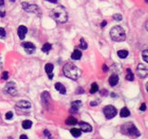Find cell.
<instances>
[{"mask_svg": "<svg viewBox=\"0 0 148 139\" xmlns=\"http://www.w3.org/2000/svg\"><path fill=\"white\" fill-rule=\"evenodd\" d=\"M81 106H82V101H80V100H76V101L72 102V103H71V113L77 112V111H79V108Z\"/></svg>", "mask_w": 148, "mask_h": 139, "instance_id": "5bb4252c", "label": "cell"}, {"mask_svg": "<svg viewBox=\"0 0 148 139\" xmlns=\"http://www.w3.org/2000/svg\"><path fill=\"white\" fill-rule=\"evenodd\" d=\"M137 73L140 78H145L148 76V69L144 64H139L137 67Z\"/></svg>", "mask_w": 148, "mask_h": 139, "instance_id": "9c48e42d", "label": "cell"}, {"mask_svg": "<svg viewBox=\"0 0 148 139\" xmlns=\"http://www.w3.org/2000/svg\"><path fill=\"white\" fill-rule=\"evenodd\" d=\"M0 7H5V2H4V0H0Z\"/></svg>", "mask_w": 148, "mask_h": 139, "instance_id": "d590c367", "label": "cell"}, {"mask_svg": "<svg viewBox=\"0 0 148 139\" xmlns=\"http://www.w3.org/2000/svg\"><path fill=\"white\" fill-rule=\"evenodd\" d=\"M103 70H104L105 71H107V67H106V65H104V66H103Z\"/></svg>", "mask_w": 148, "mask_h": 139, "instance_id": "ab89813d", "label": "cell"}, {"mask_svg": "<svg viewBox=\"0 0 148 139\" xmlns=\"http://www.w3.org/2000/svg\"><path fill=\"white\" fill-rule=\"evenodd\" d=\"M51 48H52V45L49 44V43H45V44L42 46V51L44 52V53H48L49 51L51 50Z\"/></svg>", "mask_w": 148, "mask_h": 139, "instance_id": "44dd1931", "label": "cell"}, {"mask_svg": "<svg viewBox=\"0 0 148 139\" xmlns=\"http://www.w3.org/2000/svg\"><path fill=\"white\" fill-rule=\"evenodd\" d=\"M119 81V75L118 74H112L108 79L109 84H110L111 86L117 85Z\"/></svg>", "mask_w": 148, "mask_h": 139, "instance_id": "9a60e30c", "label": "cell"}, {"mask_svg": "<svg viewBox=\"0 0 148 139\" xmlns=\"http://www.w3.org/2000/svg\"><path fill=\"white\" fill-rule=\"evenodd\" d=\"M101 95H102V96L104 95L105 97H106V96L107 95V91H106V89H105V90H102V91H101Z\"/></svg>", "mask_w": 148, "mask_h": 139, "instance_id": "e575fe53", "label": "cell"}, {"mask_svg": "<svg viewBox=\"0 0 148 139\" xmlns=\"http://www.w3.org/2000/svg\"><path fill=\"white\" fill-rule=\"evenodd\" d=\"M63 73H64L66 77L69 78V79L77 80L82 74V71L76 65L69 62V63L65 64L64 67H63Z\"/></svg>", "mask_w": 148, "mask_h": 139, "instance_id": "7a4b0ae2", "label": "cell"}, {"mask_svg": "<svg viewBox=\"0 0 148 139\" xmlns=\"http://www.w3.org/2000/svg\"><path fill=\"white\" fill-rule=\"evenodd\" d=\"M22 47H24L25 51H26L28 54H32L35 51V46L31 42H24L21 44Z\"/></svg>", "mask_w": 148, "mask_h": 139, "instance_id": "30bf717a", "label": "cell"}, {"mask_svg": "<svg viewBox=\"0 0 148 139\" xmlns=\"http://www.w3.org/2000/svg\"><path fill=\"white\" fill-rule=\"evenodd\" d=\"M113 18H114V20H115L119 21V20H122V16L120 15V14H115V15L113 16Z\"/></svg>", "mask_w": 148, "mask_h": 139, "instance_id": "f546056e", "label": "cell"}, {"mask_svg": "<svg viewBox=\"0 0 148 139\" xmlns=\"http://www.w3.org/2000/svg\"><path fill=\"white\" fill-rule=\"evenodd\" d=\"M0 37H2V38L6 37V31H5V29L2 28V27H0Z\"/></svg>", "mask_w": 148, "mask_h": 139, "instance_id": "f1b7e54d", "label": "cell"}, {"mask_svg": "<svg viewBox=\"0 0 148 139\" xmlns=\"http://www.w3.org/2000/svg\"><path fill=\"white\" fill-rule=\"evenodd\" d=\"M106 20H104V21H102V23H101V27H104V26H106Z\"/></svg>", "mask_w": 148, "mask_h": 139, "instance_id": "f35d334b", "label": "cell"}, {"mask_svg": "<svg viewBox=\"0 0 148 139\" xmlns=\"http://www.w3.org/2000/svg\"><path fill=\"white\" fill-rule=\"evenodd\" d=\"M46 1H48V2H50V3H54V4L58 3V0H46Z\"/></svg>", "mask_w": 148, "mask_h": 139, "instance_id": "74e56055", "label": "cell"}, {"mask_svg": "<svg viewBox=\"0 0 148 139\" xmlns=\"http://www.w3.org/2000/svg\"><path fill=\"white\" fill-rule=\"evenodd\" d=\"M119 114H120V117L127 118V117H129V116L130 115V111H129V108H121V111H120Z\"/></svg>", "mask_w": 148, "mask_h": 139, "instance_id": "d6986e66", "label": "cell"}, {"mask_svg": "<svg viewBox=\"0 0 148 139\" xmlns=\"http://www.w3.org/2000/svg\"><path fill=\"white\" fill-rule=\"evenodd\" d=\"M98 91V85L96 83H94V84H92V86H91V90L90 92L92 93V94H95V93H96Z\"/></svg>", "mask_w": 148, "mask_h": 139, "instance_id": "484cf974", "label": "cell"}, {"mask_svg": "<svg viewBox=\"0 0 148 139\" xmlns=\"http://www.w3.org/2000/svg\"><path fill=\"white\" fill-rule=\"evenodd\" d=\"M42 102H43V105L45 108L49 109V106H51V97H50V95H49V93L46 92V91H44V92L42 93Z\"/></svg>", "mask_w": 148, "mask_h": 139, "instance_id": "ba28073f", "label": "cell"}, {"mask_svg": "<svg viewBox=\"0 0 148 139\" xmlns=\"http://www.w3.org/2000/svg\"><path fill=\"white\" fill-rule=\"evenodd\" d=\"M110 37L115 42H122L126 39V33L124 29L120 26H115L111 29L110 31Z\"/></svg>", "mask_w": 148, "mask_h": 139, "instance_id": "3957f363", "label": "cell"}, {"mask_svg": "<svg viewBox=\"0 0 148 139\" xmlns=\"http://www.w3.org/2000/svg\"><path fill=\"white\" fill-rule=\"evenodd\" d=\"M80 130H82L84 133H89L92 131V126L90 125L87 122H84V121H81L80 122Z\"/></svg>", "mask_w": 148, "mask_h": 139, "instance_id": "4fadbf2b", "label": "cell"}, {"mask_svg": "<svg viewBox=\"0 0 148 139\" xmlns=\"http://www.w3.org/2000/svg\"><path fill=\"white\" fill-rule=\"evenodd\" d=\"M145 87H146V90H147V92H148V83L145 84Z\"/></svg>", "mask_w": 148, "mask_h": 139, "instance_id": "7bdbcfd3", "label": "cell"}, {"mask_svg": "<svg viewBox=\"0 0 148 139\" xmlns=\"http://www.w3.org/2000/svg\"><path fill=\"white\" fill-rule=\"evenodd\" d=\"M77 122H78L77 120H76L74 117L68 118V119H67V121H66V123L68 124V125H75Z\"/></svg>", "mask_w": 148, "mask_h": 139, "instance_id": "603a6c76", "label": "cell"}, {"mask_svg": "<svg viewBox=\"0 0 148 139\" xmlns=\"http://www.w3.org/2000/svg\"><path fill=\"white\" fill-rule=\"evenodd\" d=\"M5 92L9 94L11 96H15L17 95V86L16 84L13 82H9L6 86H5Z\"/></svg>", "mask_w": 148, "mask_h": 139, "instance_id": "52a82bcc", "label": "cell"}, {"mask_svg": "<svg viewBox=\"0 0 148 139\" xmlns=\"http://www.w3.org/2000/svg\"><path fill=\"white\" fill-rule=\"evenodd\" d=\"M133 79H134V75H133V71H130V69H127L126 80H128V81H133Z\"/></svg>", "mask_w": 148, "mask_h": 139, "instance_id": "7402d4cb", "label": "cell"}, {"mask_svg": "<svg viewBox=\"0 0 148 139\" xmlns=\"http://www.w3.org/2000/svg\"><path fill=\"white\" fill-rule=\"evenodd\" d=\"M82 53L81 52L80 50H78V49H76V50H74L72 52V54H71V60H79L81 57H82Z\"/></svg>", "mask_w": 148, "mask_h": 139, "instance_id": "e0dca14e", "label": "cell"}, {"mask_svg": "<svg viewBox=\"0 0 148 139\" xmlns=\"http://www.w3.org/2000/svg\"><path fill=\"white\" fill-rule=\"evenodd\" d=\"M145 2H146V3H148V0H145Z\"/></svg>", "mask_w": 148, "mask_h": 139, "instance_id": "f6af8a7d", "label": "cell"}, {"mask_svg": "<svg viewBox=\"0 0 148 139\" xmlns=\"http://www.w3.org/2000/svg\"><path fill=\"white\" fill-rule=\"evenodd\" d=\"M129 55V52L127 50H119L118 52V56H119L120 58H126Z\"/></svg>", "mask_w": 148, "mask_h": 139, "instance_id": "cb8c5ba5", "label": "cell"}, {"mask_svg": "<svg viewBox=\"0 0 148 139\" xmlns=\"http://www.w3.org/2000/svg\"><path fill=\"white\" fill-rule=\"evenodd\" d=\"M146 109V106H145V104L144 103H143L141 105V108H140V111H144Z\"/></svg>", "mask_w": 148, "mask_h": 139, "instance_id": "d6a6232c", "label": "cell"}, {"mask_svg": "<svg viewBox=\"0 0 148 139\" xmlns=\"http://www.w3.org/2000/svg\"><path fill=\"white\" fill-rule=\"evenodd\" d=\"M103 111H104V114H105V116H106V118L108 120L114 118L116 115L118 114L117 108H116L115 107L111 106V105H108V106L105 107Z\"/></svg>", "mask_w": 148, "mask_h": 139, "instance_id": "8992f818", "label": "cell"}, {"mask_svg": "<svg viewBox=\"0 0 148 139\" xmlns=\"http://www.w3.org/2000/svg\"><path fill=\"white\" fill-rule=\"evenodd\" d=\"M32 125H33V122H32L31 121H28V120H26V121H22V127L24 129H30L32 127Z\"/></svg>", "mask_w": 148, "mask_h": 139, "instance_id": "d4e9b609", "label": "cell"}, {"mask_svg": "<svg viewBox=\"0 0 148 139\" xmlns=\"http://www.w3.org/2000/svg\"><path fill=\"white\" fill-rule=\"evenodd\" d=\"M12 117H13V113L11 112V111H7V112L6 113V119L7 120H11Z\"/></svg>", "mask_w": 148, "mask_h": 139, "instance_id": "4dcf8cb0", "label": "cell"}, {"mask_svg": "<svg viewBox=\"0 0 148 139\" xmlns=\"http://www.w3.org/2000/svg\"><path fill=\"white\" fill-rule=\"evenodd\" d=\"M11 2H14V1H16V0H10Z\"/></svg>", "mask_w": 148, "mask_h": 139, "instance_id": "ee69618b", "label": "cell"}, {"mask_svg": "<svg viewBox=\"0 0 148 139\" xmlns=\"http://www.w3.org/2000/svg\"><path fill=\"white\" fill-rule=\"evenodd\" d=\"M51 18L58 23H65L68 20V13L63 6L56 7L50 13Z\"/></svg>", "mask_w": 148, "mask_h": 139, "instance_id": "6da1fadb", "label": "cell"}, {"mask_svg": "<svg viewBox=\"0 0 148 139\" xmlns=\"http://www.w3.org/2000/svg\"><path fill=\"white\" fill-rule=\"evenodd\" d=\"M55 88L57 89L59 93L63 94V95L66 94V87H65L61 83H57V84H55Z\"/></svg>", "mask_w": 148, "mask_h": 139, "instance_id": "ac0fdd59", "label": "cell"}, {"mask_svg": "<svg viewBox=\"0 0 148 139\" xmlns=\"http://www.w3.org/2000/svg\"><path fill=\"white\" fill-rule=\"evenodd\" d=\"M20 139H28V137H27V135H22L20 136Z\"/></svg>", "mask_w": 148, "mask_h": 139, "instance_id": "8d00e7d4", "label": "cell"}, {"mask_svg": "<svg viewBox=\"0 0 148 139\" xmlns=\"http://www.w3.org/2000/svg\"><path fill=\"white\" fill-rule=\"evenodd\" d=\"M71 134L72 135V136L79 137V136H81V135H82V132H81V130H80V129L73 128V129H71Z\"/></svg>", "mask_w": 148, "mask_h": 139, "instance_id": "ffe728a7", "label": "cell"}, {"mask_svg": "<svg viewBox=\"0 0 148 139\" xmlns=\"http://www.w3.org/2000/svg\"><path fill=\"white\" fill-rule=\"evenodd\" d=\"M87 46H87V43L84 41L83 38H82V39H81V44H80L79 47L82 49V50H84V49L87 48Z\"/></svg>", "mask_w": 148, "mask_h": 139, "instance_id": "4316f807", "label": "cell"}, {"mask_svg": "<svg viewBox=\"0 0 148 139\" xmlns=\"http://www.w3.org/2000/svg\"><path fill=\"white\" fill-rule=\"evenodd\" d=\"M44 135H46V136L48 137L49 139L52 138V136H51V135H50V134H49V132H48V131H47V130H44Z\"/></svg>", "mask_w": 148, "mask_h": 139, "instance_id": "836d02e7", "label": "cell"}, {"mask_svg": "<svg viewBox=\"0 0 148 139\" xmlns=\"http://www.w3.org/2000/svg\"><path fill=\"white\" fill-rule=\"evenodd\" d=\"M17 107L21 108H29L32 107L31 103L29 101H26V100H20L17 103Z\"/></svg>", "mask_w": 148, "mask_h": 139, "instance_id": "2e32d148", "label": "cell"}, {"mask_svg": "<svg viewBox=\"0 0 148 139\" xmlns=\"http://www.w3.org/2000/svg\"><path fill=\"white\" fill-rule=\"evenodd\" d=\"M21 7L22 9H24L27 12H31V13H34V14H38L40 15L41 14V10H40L39 7L36 6V5L33 4H28V3H21Z\"/></svg>", "mask_w": 148, "mask_h": 139, "instance_id": "5b68a950", "label": "cell"}, {"mask_svg": "<svg viewBox=\"0 0 148 139\" xmlns=\"http://www.w3.org/2000/svg\"><path fill=\"white\" fill-rule=\"evenodd\" d=\"M27 32H28V29H27L26 26H24V25H20V26H19L18 35H19V37H20V39H21V40L24 39Z\"/></svg>", "mask_w": 148, "mask_h": 139, "instance_id": "8fae6325", "label": "cell"}, {"mask_svg": "<svg viewBox=\"0 0 148 139\" xmlns=\"http://www.w3.org/2000/svg\"><path fill=\"white\" fill-rule=\"evenodd\" d=\"M44 70H45V72L48 75V78L50 80L53 79L54 75H53V70H54V65L52 63H47L45 66H44Z\"/></svg>", "mask_w": 148, "mask_h": 139, "instance_id": "7c38bea8", "label": "cell"}, {"mask_svg": "<svg viewBox=\"0 0 148 139\" xmlns=\"http://www.w3.org/2000/svg\"><path fill=\"white\" fill-rule=\"evenodd\" d=\"M121 132L124 135H129L130 137H139L140 136V132L138 131V129L136 128V126L133 123V122H126L121 126Z\"/></svg>", "mask_w": 148, "mask_h": 139, "instance_id": "277c9868", "label": "cell"}, {"mask_svg": "<svg viewBox=\"0 0 148 139\" xmlns=\"http://www.w3.org/2000/svg\"><path fill=\"white\" fill-rule=\"evenodd\" d=\"M9 77V72L7 71H4L2 74V79L3 80H7Z\"/></svg>", "mask_w": 148, "mask_h": 139, "instance_id": "1f68e13d", "label": "cell"}, {"mask_svg": "<svg viewBox=\"0 0 148 139\" xmlns=\"http://www.w3.org/2000/svg\"><path fill=\"white\" fill-rule=\"evenodd\" d=\"M95 105H97V103H96V102H92V103H91V106H92V107L95 106Z\"/></svg>", "mask_w": 148, "mask_h": 139, "instance_id": "60d3db41", "label": "cell"}, {"mask_svg": "<svg viewBox=\"0 0 148 139\" xmlns=\"http://www.w3.org/2000/svg\"><path fill=\"white\" fill-rule=\"evenodd\" d=\"M145 29L148 31V20L146 21V23H145Z\"/></svg>", "mask_w": 148, "mask_h": 139, "instance_id": "b9f144b4", "label": "cell"}, {"mask_svg": "<svg viewBox=\"0 0 148 139\" xmlns=\"http://www.w3.org/2000/svg\"><path fill=\"white\" fill-rule=\"evenodd\" d=\"M142 56H143V58H144V61L148 63V50H144V51H143Z\"/></svg>", "mask_w": 148, "mask_h": 139, "instance_id": "83f0119b", "label": "cell"}]
</instances>
